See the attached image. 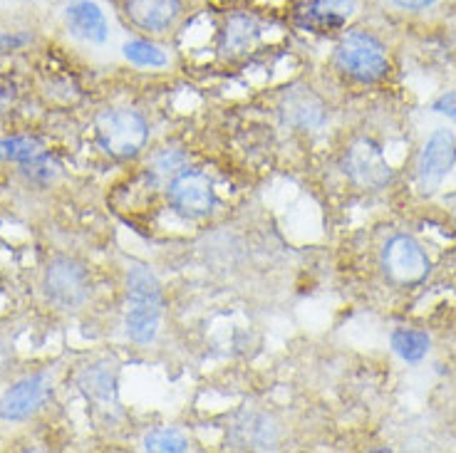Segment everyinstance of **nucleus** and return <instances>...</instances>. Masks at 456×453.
<instances>
[{"mask_svg":"<svg viewBox=\"0 0 456 453\" xmlns=\"http://www.w3.org/2000/svg\"><path fill=\"white\" fill-rule=\"evenodd\" d=\"M161 287L154 272L134 265L126 275V335L137 344H149L157 337L161 322Z\"/></svg>","mask_w":456,"mask_h":453,"instance_id":"nucleus-1","label":"nucleus"},{"mask_svg":"<svg viewBox=\"0 0 456 453\" xmlns=\"http://www.w3.org/2000/svg\"><path fill=\"white\" fill-rule=\"evenodd\" d=\"M94 129L104 151L117 159L137 157L149 139L147 122L132 109H104L97 114Z\"/></svg>","mask_w":456,"mask_h":453,"instance_id":"nucleus-2","label":"nucleus"},{"mask_svg":"<svg viewBox=\"0 0 456 453\" xmlns=\"http://www.w3.org/2000/svg\"><path fill=\"white\" fill-rule=\"evenodd\" d=\"M338 68L357 82H377L389 69L385 45L367 33H347L338 45Z\"/></svg>","mask_w":456,"mask_h":453,"instance_id":"nucleus-3","label":"nucleus"},{"mask_svg":"<svg viewBox=\"0 0 456 453\" xmlns=\"http://www.w3.org/2000/svg\"><path fill=\"white\" fill-rule=\"evenodd\" d=\"M45 293L55 305L75 310L90 297V275L77 261L57 258L47 265Z\"/></svg>","mask_w":456,"mask_h":453,"instance_id":"nucleus-4","label":"nucleus"},{"mask_svg":"<svg viewBox=\"0 0 456 453\" xmlns=\"http://www.w3.org/2000/svg\"><path fill=\"white\" fill-rule=\"evenodd\" d=\"M456 164V142L452 132L446 129H436L429 142L424 144L419 161H417V179H419V189L424 193H434L442 182L446 179V174L452 171Z\"/></svg>","mask_w":456,"mask_h":453,"instance_id":"nucleus-5","label":"nucleus"},{"mask_svg":"<svg viewBox=\"0 0 456 453\" xmlns=\"http://www.w3.org/2000/svg\"><path fill=\"white\" fill-rule=\"evenodd\" d=\"M385 271L399 285H414L422 283L429 272V258L424 248L410 236H395L385 246Z\"/></svg>","mask_w":456,"mask_h":453,"instance_id":"nucleus-6","label":"nucleus"},{"mask_svg":"<svg viewBox=\"0 0 456 453\" xmlns=\"http://www.w3.org/2000/svg\"><path fill=\"white\" fill-rule=\"evenodd\" d=\"M345 171L362 189H382L392 179V169L382 149L370 139H360L350 147L345 157Z\"/></svg>","mask_w":456,"mask_h":453,"instance_id":"nucleus-7","label":"nucleus"},{"mask_svg":"<svg viewBox=\"0 0 456 453\" xmlns=\"http://www.w3.org/2000/svg\"><path fill=\"white\" fill-rule=\"evenodd\" d=\"M171 206L186 218H201L214 208V183L199 171H182L169 186Z\"/></svg>","mask_w":456,"mask_h":453,"instance_id":"nucleus-8","label":"nucleus"},{"mask_svg":"<svg viewBox=\"0 0 456 453\" xmlns=\"http://www.w3.org/2000/svg\"><path fill=\"white\" fill-rule=\"evenodd\" d=\"M50 394V379L47 374L25 376L18 384H12L0 397V419L3 421H25L33 417L37 409L45 404Z\"/></svg>","mask_w":456,"mask_h":453,"instance_id":"nucleus-9","label":"nucleus"},{"mask_svg":"<svg viewBox=\"0 0 456 453\" xmlns=\"http://www.w3.org/2000/svg\"><path fill=\"white\" fill-rule=\"evenodd\" d=\"M129 23L147 33H164L182 15V0H125Z\"/></svg>","mask_w":456,"mask_h":453,"instance_id":"nucleus-10","label":"nucleus"},{"mask_svg":"<svg viewBox=\"0 0 456 453\" xmlns=\"http://www.w3.org/2000/svg\"><path fill=\"white\" fill-rule=\"evenodd\" d=\"M65 23L75 37L94 43V45H102L110 37V23L104 18L102 8L92 0H69L65 8Z\"/></svg>","mask_w":456,"mask_h":453,"instance_id":"nucleus-11","label":"nucleus"},{"mask_svg":"<svg viewBox=\"0 0 456 453\" xmlns=\"http://www.w3.org/2000/svg\"><path fill=\"white\" fill-rule=\"evenodd\" d=\"M283 119L296 129L313 132L325 122V107L308 87H293L283 97Z\"/></svg>","mask_w":456,"mask_h":453,"instance_id":"nucleus-12","label":"nucleus"},{"mask_svg":"<svg viewBox=\"0 0 456 453\" xmlns=\"http://www.w3.org/2000/svg\"><path fill=\"white\" fill-rule=\"evenodd\" d=\"M354 11H357L354 0H315L305 8V20L310 30L328 33V30L342 28L353 18Z\"/></svg>","mask_w":456,"mask_h":453,"instance_id":"nucleus-13","label":"nucleus"},{"mask_svg":"<svg viewBox=\"0 0 456 453\" xmlns=\"http://www.w3.org/2000/svg\"><path fill=\"white\" fill-rule=\"evenodd\" d=\"M258 35H261V30H258V23L253 18H248V15H233L226 23V28H224V50L233 53V55L248 53L256 45Z\"/></svg>","mask_w":456,"mask_h":453,"instance_id":"nucleus-14","label":"nucleus"},{"mask_svg":"<svg viewBox=\"0 0 456 453\" xmlns=\"http://www.w3.org/2000/svg\"><path fill=\"white\" fill-rule=\"evenodd\" d=\"M45 157L43 144L33 136H5L0 139V159L15 164H33Z\"/></svg>","mask_w":456,"mask_h":453,"instance_id":"nucleus-15","label":"nucleus"},{"mask_svg":"<svg viewBox=\"0 0 456 453\" xmlns=\"http://www.w3.org/2000/svg\"><path fill=\"white\" fill-rule=\"evenodd\" d=\"M392 350L397 352L404 362H422L429 352V337L414 329H397L392 335Z\"/></svg>","mask_w":456,"mask_h":453,"instance_id":"nucleus-16","label":"nucleus"},{"mask_svg":"<svg viewBox=\"0 0 456 453\" xmlns=\"http://www.w3.org/2000/svg\"><path fill=\"white\" fill-rule=\"evenodd\" d=\"M122 50H125L126 60L139 65V68H164L169 62V55L147 40H129Z\"/></svg>","mask_w":456,"mask_h":453,"instance_id":"nucleus-17","label":"nucleus"},{"mask_svg":"<svg viewBox=\"0 0 456 453\" xmlns=\"http://www.w3.org/2000/svg\"><path fill=\"white\" fill-rule=\"evenodd\" d=\"M144 449L147 451H164V453H182L189 449V443L176 429H157L147 433L144 439Z\"/></svg>","mask_w":456,"mask_h":453,"instance_id":"nucleus-18","label":"nucleus"},{"mask_svg":"<svg viewBox=\"0 0 456 453\" xmlns=\"http://www.w3.org/2000/svg\"><path fill=\"white\" fill-rule=\"evenodd\" d=\"M434 112L446 114L449 119H454L456 122V92H449L444 97H439V100L434 102Z\"/></svg>","mask_w":456,"mask_h":453,"instance_id":"nucleus-19","label":"nucleus"},{"mask_svg":"<svg viewBox=\"0 0 456 453\" xmlns=\"http://www.w3.org/2000/svg\"><path fill=\"white\" fill-rule=\"evenodd\" d=\"M182 161V154H171L169 157V151H164L159 159H157V171H159V174H171V171H176V166H179Z\"/></svg>","mask_w":456,"mask_h":453,"instance_id":"nucleus-20","label":"nucleus"},{"mask_svg":"<svg viewBox=\"0 0 456 453\" xmlns=\"http://www.w3.org/2000/svg\"><path fill=\"white\" fill-rule=\"evenodd\" d=\"M28 40H30L28 35H18V33L0 35V53H3V50H15V47H23Z\"/></svg>","mask_w":456,"mask_h":453,"instance_id":"nucleus-21","label":"nucleus"},{"mask_svg":"<svg viewBox=\"0 0 456 453\" xmlns=\"http://www.w3.org/2000/svg\"><path fill=\"white\" fill-rule=\"evenodd\" d=\"M397 8H402V11H424V8H429V5H434L436 0H392Z\"/></svg>","mask_w":456,"mask_h":453,"instance_id":"nucleus-22","label":"nucleus"},{"mask_svg":"<svg viewBox=\"0 0 456 453\" xmlns=\"http://www.w3.org/2000/svg\"><path fill=\"white\" fill-rule=\"evenodd\" d=\"M20 3H28V0H20Z\"/></svg>","mask_w":456,"mask_h":453,"instance_id":"nucleus-23","label":"nucleus"}]
</instances>
